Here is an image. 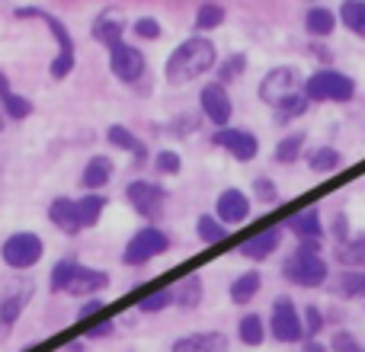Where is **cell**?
Segmentation results:
<instances>
[{"label":"cell","mask_w":365,"mask_h":352,"mask_svg":"<svg viewBox=\"0 0 365 352\" xmlns=\"http://www.w3.org/2000/svg\"><path fill=\"white\" fill-rule=\"evenodd\" d=\"M154 167H158L164 176H177L182 170V160H180L177 151H160L158 157H154Z\"/></svg>","instance_id":"41"},{"label":"cell","mask_w":365,"mask_h":352,"mask_svg":"<svg viewBox=\"0 0 365 352\" xmlns=\"http://www.w3.org/2000/svg\"><path fill=\"white\" fill-rule=\"evenodd\" d=\"M237 336L244 346H259V343L266 340V327L263 321H259V314H244L237 321Z\"/></svg>","instance_id":"29"},{"label":"cell","mask_w":365,"mask_h":352,"mask_svg":"<svg viewBox=\"0 0 365 352\" xmlns=\"http://www.w3.org/2000/svg\"><path fill=\"white\" fill-rule=\"evenodd\" d=\"M304 96H308V103H349L356 96V81L334 68H324L304 81Z\"/></svg>","instance_id":"3"},{"label":"cell","mask_w":365,"mask_h":352,"mask_svg":"<svg viewBox=\"0 0 365 352\" xmlns=\"http://www.w3.org/2000/svg\"><path fill=\"white\" fill-rule=\"evenodd\" d=\"M199 106H202V115H205L212 125H218V128H227V122H231V115H234L231 93H227V87H221L218 81H212V83L202 87Z\"/></svg>","instance_id":"11"},{"label":"cell","mask_w":365,"mask_h":352,"mask_svg":"<svg viewBox=\"0 0 365 352\" xmlns=\"http://www.w3.org/2000/svg\"><path fill=\"white\" fill-rule=\"evenodd\" d=\"M106 285H109V272L90 269V266L77 263L74 276H71V282H68V289H64V291H68V295H74V298H93V295H100Z\"/></svg>","instance_id":"16"},{"label":"cell","mask_w":365,"mask_h":352,"mask_svg":"<svg viewBox=\"0 0 365 352\" xmlns=\"http://www.w3.org/2000/svg\"><path fill=\"white\" fill-rule=\"evenodd\" d=\"M173 304V289H158L151 291V295H145L138 301V311L141 314H160V311H167Z\"/></svg>","instance_id":"38"},{"label":"cell","mask_w":365,"mask_h":352,"mask_svg":"<svg viewBox=\"0 0 365 352\" xmlns=\"http://www.w3.org/2000/svg\"><path fill=\"white\" fill-rule=\"evenodd\" d=\"M304 29L314 38H327L330 32L336 29V13L327 10V6H311V10L304 13Z\"/></svg>","instance_id":"25"},{"label":"cell","mask_w":365,"mask_h":352,"mask_svg":"<svg viewBox=\"0 0 365 352\" xmlns=\"http://www.w3.org/2000/svg\"><path fill=\"white\" fill-rule=\"evenodd\" d=\"M336 16H340L343 26H346V29H353L356 36H365V4H362V0H349V4H343Z\"/></svg>","instance_id":"35"},{"label":"cell","mask_w":365,"mask_h":352,"mask_svg":"<svg viewBox=\"0 0 365 352\" xmlns=\"http://www.w3.org/2000/svg\"><path fill=\"white\" fill-rule=\"evenodd\" d=\"M218 64V48L208 36H189L182 38L177 48L170 51L164 64V74L170 83H189L195 77L208 74V71Z\"/></svg>","instance_id":"1"},{"label":"cell","mask_w":365,"mask_h":352,"mask_svg":"<svg viewBox=\"0 0 365 352\" xmlns=\"http://www.w3.org/2000/svg\"><path fill=\"white\" fill-rule=\"evenodd\" d=\"M4 125H6V115H4V113H0V132H4Z\"/></svg>","instance_id":"50"},{"label":"cell","mask_w":365,"mask_h":352,"mask_svg":"<svg viewBox=\"0 0 365 352\" xmlns=\"http://www.w3.org/2000/svg\"><path fill=\"white\" fill-rule=\"evenodd\" d=\"M269 333L279 343H298L304 340V323H302V311L295 308L292 295H279L272 301V314H269Z\"/></svg>","instance_id":"7"},{"label":"cell","mask_w":365,"mask_h":352,"mask_svg":"<svg viewBox=\"0 0 365 352\" xmlns=\"http://www.w3.org/2000/svg\"><path fill=\"white\" fill-rule=\"evenodd\" d=\"M170 250V237H167L160 227L148 224L141 227V231L132 234V240L125 244V250H122V263L125 266H145L151 263L154 257H160V253Z\"/></svg>","instance_id":"5"},{"label":"cell","mask_w":365,"mask_h":352,"mask_svg":"<svg viewBox=\"0 0 365 352\" xmlns=\"http://www.w3.org/2000/svg\"><path fill=\"white\" fill-rule=\"evenodd\" d=\"M170 352H227V336L218 330H208V333H189L180 336L170 346Z\"/></svg>","instance_id":"17"},{"label":"cell","mask_w":365,"mask_h":352,"mask_svg":"<svg viewBox=\"0 0 365 352\" xmlns=\"http://www.w3.org/2000/svg\"><path fill=\"white\" fill-rule=\"evenodd\" d=\"M90 32H93V38L100 45H106V48H115L119 42H125V16H122V10L106 6V10L93 19V29Z\"/></svg>","instance_id":"14"},{"label":"cell","mask_w":365,"mask_h":352,"mask_svg":"<svg viewBox=\"0 0 365 352\" xmlns=\"http://www.w3.org/2000/svg\"><path fill=\"white\" fill-rule=\"evenodd\" d=\"M42 253H45L42 237L32 234V231H16V234H10V237L0 244V259H4L10 269H16V272L32 269V266L42 259Z\"/></svg>","instance_id":"4"},{"label":"cell","mask_w":365,"mask_h":352,"mask_svg":"<svg viewBox=\"0 0 365 352\" xmlns=\"http://www.w3.org/2000/svg\"><path fill=\"white\" fill-rule=\"evenodd\" d=\"M100 311H103V301H100V298H87V301L81 304V311H77V317H81V321H87V317L100 314Z\"/></svg>","instance_id":"47"},{"label":"cell","mask_w":365,"mask_h":352,"mask_svg":"<svg viewBox=\"0 0 365 352\" xmlns=\"http://www.w3.org/2000/svg\"><path fill=\"white\" fill-rule=\"evenodd\" d=\"M125 199L141 218L148 221H158L164 214V205H167V189L160 182H151V180H135L125 186Z\"/></svg>","instance_id":"9"},{"label":"cell","mask_w":365,"mask_h":352,"mask_svg":"<svg viewBox=\"0 0 365 352\" xmlns=\"http://www.w3.org/2000/svg\"><path fill=\"white\" fill-rule=\"evenodd\" d=\"M304 113H308V96H304V93L289 96V100H285V103H279V106H276V119H279V122L302 119Z\"/></svg>","instance_id":"39"},{"label":"cell","mask_w":365,"mask_h":352,"mask_svg":"<svg viewBox=\"0 0 365 352\" xmlns=\"http://www.w3.org/2000/svg\"><path fill=\"white\" fill-rule=\"evenodd\" d=\"M259 100L266 103V106L276 109L279 103H285L289 96L295 93H304V81L302 74H298V68H289V64H282V68H272L269 74L259 81Z\"/></svg>","instance_id":"6"},{"label":"cell","mask_w":365,"mask_h":352,"mask_svg":"<svg viewBox=\"0 0 365 352\" xmlns=\"http://www.w3.org/2000/svg\"><path fill=\"white\" fill-rule=\"evenodd\" d=\"M36 295V282L32 279H6L4 289H0V327L10 330L19 321V314L26 311V304Z\"/></svg>","instance_id":"8"},{"label":"cell","mask_w":365,"mask_h":352,"mask_svg":"<svg viewBox=\"0 0 365 352\" xmlns=\"http://www.w3.org/2000/svg\"><path fill=\"white\" fill-rule=\"evenodd\" d=\"M113 333H115V323L103 321V323H96V327L87 330V340H106V336H113Z\"/></svg>","instance_id":"45"},{"label":"cell","mask_w":365,"mask_h":352,"mask_svg":"<svg viewBox=\"0 0 365 352\" xmlns=\"http://www.w3.org/2000/svg\"><path fill=\"white\" fill-rule=\"evenodd\" d=\"M0 113L6 115V119H16V122H23V119H29L32 115V103L26 100V96H19V93H6V96H0Z\"/></svg>","instance_id":"34"},{"label":"cell","mask_w":365,"mask_h":352,"mask_svg":"<svg viewBox=\"0 0 365 352\" xmlns=\"http://www.w3.org/2000/svg\"><path fill=\"white\" fill-rule=\"evenodd\" d=\"M279 244H282V227H266V231H259V234H253L250 240H244L240 244V253H244L247 259H266L269 253H276L279 250Z\"/></svg>","instance_id":"19"},{"label":"cell","mask_w":365,"mask_h":352,"mask_svg":"<svg viewBox=\"0 0 365 352\" xmlns=\"http://www.w3.org/2000/svg\"><path fill=\"white\" fill-rule=\"evenodd\" d=\"M173 304H180L182 311H192L202 304V279L195 276V272L173 285Z\"/></svg>","instance_id":"24"},{"label":"cell","mask_w":365,"mask_h":352,"mask_svg":"<svg viewBox=\"0 0 365 352\" xmlns=\"http://www.w3.org/2000/svg\"><path fill=\"white\" fill-rule=\"evenodd\" d=\"M330 349L334 352H365V346L349 333V330H336L334 340H330Z\"/></svg>","instance_id":"40"},{"label":"cell","mask_w":365,"mask_h":352,"mask_svg":"<svg viewBox=\"0 0 365 352\" xmlns=\"http://www.w3.org/2000/svg\"><path fill=\"white\" fill-rule=\"evenodd\" d=\"M6 93H10V81H6V74L0 71V96H6Z\"/></svg>","instance_id":"49"},{"label":"cell","mask_w":365,"mask_h":352,"mask_svg":"<svg viewBox=\"0 0 365 352\" xmlns=\"http://www.w3.org/2000/svg\"><path fill=\"white\" fill-rule=\"evenodd\" d=\"M212 145L225 147V151L231 154L234 160H240V164H250V160L259 154L257 135L247 132V128H218V132L212 135Z\"/></svg>","instance_id":"12"},{"label":"cell","mask_w":365,"mask_h":352,"mask_svg":"<svg viewBox=\"0 0 365 352\" xmlns=\"http://www.w3.org/2000/svg\"><path fill=\"white\" fill-rule=\"evenodd\" d=\"M336 291L343 298H365V269H346L336 279Z\"/></svg>","instance_id":"33"},{"label":"cell","mask_w":365,"mask_h":352,"mask_svg":"<svg viewBox=\"0 0 365 352\" xmlns=\"http://www.w3.org/2000/svg\"><path fill=\"white\" fill-rule=\"evenodd\" d=\"M336 259H340V266H346V269H365V237H349L346 244H336Z\"/></svg>","instance_id":"28"},{"label":"cell","mask_w":365,"mask_h":352,"mask_svg":"<svg viewBox=\"0 0 365 352\" xmlns=\"http://www.w3.org/2000/svg\"><path fill=\"white\" fill-rule=\"evenodd\" d=\"M289 227L298 237V244H321V237H324V224H321V212H317V208L298 212L295 218L289 221Z\"/></svg>","instance_id":"20"},{"label":"cell","mask_w":365,"mask_h":352,"mask_svg":"<svg viewBox=\"0 0 365 352\" xmlns=\"http://www.w3.org/2000/svg\"><path fill=\"white\" fill-rule=\"evenodd\" d=\"M13 16H16V19H42V23L51 29L55 42H58V55H61V58H74V36H71L68 26H64L55 13L38 10V6H19V10H13Z\"/></svg>","instance_id":"13"},{"label":"cell","mask_w":365,"mask_h":352,"mask_svg":"<svg viewBox=\"0 0 365 352\" xmlns=\"http://www.w3.org/2000/svg\"><path fill=\"white\" fill-rule=\"evenodd\" d=\"M132 32L138 38H148V42H154V38H160V23L154 16H141V19H135Z\"/></svg>","instance_id":"43"},{"label":"cell","mask_w":365,"mask_h":352,"mask_svg":"<svg viewBox=\"0 0 365 352\" xmlns=\"http://www.w3.org/2000/svg\"><path fill=\"white\" fill-rule=\"evenodd\" d=\"M304 336H311V340H314L317 333H321V327H324V314H321V308H317V304H308V308H304Z\"/></svg>","instance_id":"44"},{"label":"cell","mask_w":365,"mask_h":352,"mask_svg":"<svg viewBox=\"0 0 365 352\" xmlns=\"http://www.w3.org/2000/svg\"><path fill=\"white\" fill-rule=\"evenodd\" d=\"M215 218L225 227L244 224V221L250 218V199H247L240 189H225V192L218 195V202H215Z\"/></svg>","instance_id":"15"},{"label":"cell","mask_w":365,"mask_h":352,"mask_svg":"<svg viewBox=\"0 0 365 352\" xmlns=\"http://www.w3.org/2000/svg\"><path fill=\"white\" fill-rule=\"evenodd\" d=\"M334 237L340 240V244H346V240H349V218L343 212L334 218Z\"/></svg>","instance_id":"46"},{"label":"cell","mask_w":365,"mask_h":352,"mask_svg":"<svg viewBox=\"0 0 365 352\" xmlns=\"http://www.w3.org/2000/svg\"><path fill=\"white\" fill-rule=\"evenodd\" d=\"M304 352H327V346H321L317 340H308L304 343Z\"/></svg>","instance_id":"48"},{"label":"cell","mask_w":365,"mask_h":352,"mask_svg":"<svg viewBox=\"0 0 365 352\" xmlns=\"http://www.w3.org/2000/svg\"><path fill=\"white\" fill-rule=\"evenodd\" d=\"M244 71H247V55H244V51H237V55L225 58V61L218 64V83H221V87H227V83L237 81Z\"/></svg>","instance_id":"37"},{"label":"cell","mask_w":365,"mask_h":352,"mask_svg":"<svg viewBox=\"0 0 365 352\" xmlns=\"http://www.w3.org/2000/svg\"><path fill=\"white\" fill-rule=\"evenodd\" d=\"M74 269H77V259L74 257L58 259L55 269H51V276H48V289L51 291H64V289H68V282H71V276H74Z\"/></svg>","instance_id":"36"},{"label":"cell","mask_w":365,"mask_h":352,"mask_svg":"<svg viewBox=\"0 0 365 352\" xmlns=\"http://www.w3.org/2000/svg\"><path fill=\"white\" fill-rule=\"evenodd\" d=\"M302 151H304V132H292L276 145L272 157H276V164H295L302 157Z\"/></svg>","instance_id":"30"},{"label":"cell","mask_w":365,"mask_h":352,"mask_svg":"<svg viewBox=\"0 0 365 352\" xmlns=\"http://www.w3.org/2000/svg\"><path fill=\"white\" fill-rule=\"evenodd\" d=\"M113 160L106 157V154H96V157L87 160V167H83L81 173V186L87 189V192H100L103 186H106L109 180H113Z\"/></svg>","instance_id":"21"},{"label":"cell","mask_w":365,"mask_h":352,"mask_svg":"<svg viewBox=\"0 0 365 352\" xmlns=\"http://www.w3.org/2000/svg\"><path fill=\"white\" fill-rule=\"evenodd\" d=\"M259 285H263V276H259L257 269L240 272V276L231 282V301L234 304H250L253 298H257Z\"/></svg>","instance_id":"26"},{"label":"cell","mask_w":365,"mask_h":352,"mask_svg":"<svg viewBox=\"0 0 365 352\" xmlns=\"http://www.w3.org/2000/svg\"><path fill=\"white\" fill-rule=\"evenodd\" d=\"M74 205H77V221H81V231H87V227L100 224L103 208L109 205V199L103 192H87V195H81V199H74Z\"/></svg>","instance_id":"22"},{"label":"cell","mask_w":365,"mask_h":352,"mask_svg":"<svg viewBox=\"0 0 365 352\" xmlns=\"http://www.w3.org/2000/svg\"><path fill=\"white\" fill-rule=\"evenodd\" d=\"M327 259L321 257V244H298V250L285 259L282 276L292 285H302V289H317V285L327 282Z\"/></svg>","instance_id":"2"},{"label":"cell","mask_w":365,"mask_h":352,"mask_svg":"<svg viewBox=\"0 0 365 352\" xmlns=\"http://www.w3.org/2000/svg\"><path fill=\"white\" fill-rule=\"evenodd\" d=\"M195 234H199V240L202 244H221V240L227 237V227L221 224L218 218H215V214H202L199 221H195Z\"/></svg>","instance_id":"32"},{"label":"cell","mask_w":365,"mask_h":352,"mask_svg":"<svg viewBox=\"0 0 365 352\" xmlns=\"http://www.w3.org/2000/svg\"><path fill=\"white\" fill-rule=\"evenodd\" d=\"M48 221H51V224H55L61 234H68V237L81 234L77 205H74V199H68V195H58V199H51V205H48Z\"/></svg>","instance_id":"18"},{"label":"cell","mask_w":365,"mask_h":352,"mask_svg":"<svg viewBox=\"0 0 365 352\" xmlns=\"http://www.w3.org/2000/svg\"><path fill=\"white\" fill-rule=\"evenodd\" d=\"M308 167L314 173H336L343 167V154L336 151V147H330V145L314 147V151L308 154Z\"/></svg>","instance_id":"27"},{"label":"cell","mask_w":365,"mask_h":352,"mask_svg":"<svg viewBox=\"0 0 365 352\" xmlns=\"http://www.w3.org/2000/svg\"><path fill=\"white\" fill-rule=\"evenodd\" d=\"M225 6L221 4H202L199 10H195V29H199V36H205V32L218 29L221 23H225Z\"/></svg>","instance_id":"31"},{"label":"cell","mask_w":365,"mask_h":352,"mask_svg":"<svg viewBox=\"0 0 365 352\" xmlns=\"http://www.w3.org/2000/svg\"><path fill=\"white\" fill-rule=\"evenodd\" d=\"M253 192H257L259 202H269V205H276L279 202V189H276V182H272L269 176H257V180H253Z\"/></svg>","instance_id":"42"},{"label":"cell","mask_w":365,"mask_h":352,"mask_svg":"<svg viewBox=\"0 0 365 352\" xmlns=\"http://www.w3.org/2000/svg\"><path fill=\"white\" fill-rule=\"evenodd\" d=\"M109 71H113L115 81L122 83H138L148 71V61H145V51L138 45H128V42H119L115 48H109Z\"/></svg>","instance_id":"10"},{"label":"cell","mask_w":365,"mask_h":352,"mask_svg":"<svg viewBox=\"0 0 365 352\" xmlns=\"http://www.w3.org/2000/svg\"><path fill=\"white\" fill-rule=\"evenodd\" d=\"M106 141H109L113 147H119V151H132V154H135V164H145V160H148L145 141L135 138V132H128L125 125H109V128H106Z\"/></svg>","instance_id":"23"}]
</instances>
